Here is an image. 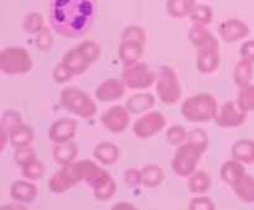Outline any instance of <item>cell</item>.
<instances>
[{
  "mask_svg": "<svg viewBox=\"0 0 254 210\" xmlns=\"http://www.w3.org/2000/svg\"><path fill=\"white\" fill-rule=\"evenodd\" d=\"M97 6V0H50V26L64 39H79L91 30Z\"/></svg>",
  "mask_w": 254,
  "mask_h": 210,
  "instance_id": "6da1fadb",
  "label": "cell"
},
{
  "mask_svg": "<svg viewBox=\"0 0 254 210\" xmlns=\"http://www.w3.org/2000/svg\"><path fill=\"white\" fill-rule=\"evenodd\" d=\"M218 103L208 93H198L186 98L181 104V115L189 123H208L215 120L218 113Z\"/></svg>",
  "mask_w": 254,
  "mask_h": 210,
  "instance_id": "7a4b0ae2",
  "label": "cell"
},
{
  "mask_svg": "<svg viewBox=\"0 0 254 210\" xmlns=\"http://www.w3.org/2000/svg\"><path fill=\"white\" fill-rule=\"evenodd\" d=\"M60 103L68 113L88 120L96 116L97 104L88 94L76 86H66L60 93Z\"/></svg>",
  "mask_w": 254,
  "mask_h": 210,
  "instance_id": "3957f363",
  "label": "cell"
},
{
  "mask_svg": "<svg viewBox=\"0 0 254 210\" xmlns=\"http://www.w3.org/2000/svg\"><path fill=\"white\" fill-rule=\"evenodd\" d=\"M32 67L34 61L24 47L9 46L0 51V72L4 76H24Z\"/></svg>",
  "mask_w": 254,
  "mask_h": 210,
  "instance_id": "277c9868",
  "label": "cell"
},
{
  "mask_svg": "<svg viewBox=\"0 0 254 210\" xmlns=\"http://www.w3.org/2000/svg\"><path fill=\"white\" fill-rule=\"evenodd\" d=\"M155 91L161 103L165 105H175L183 95V89L178 74L171 67L163 66L156 74Z\"/></svg>",
  "mask_w": 254,
  "mask_h": 210,
  "instance_id": "5b68a950",
  "label": "cell"
},
{
  "mask_svg": "<svg viewBox=\"0 0 254 210\" xmlns=\"http://www.w3.org/2000/svg\"><path fill=\"white\" fill-rule=\"evenodd\" d=\"M121 78L124 81L127 88L133 90H144L155 84L156 73L151 71L145 62L139 61L131 66L124 67Z\"/></svg>",
  "mask_w": 254,
  "mask_h": 210,
  "instance_id": "8992f818",
  "label": "cell"
},
{
  "mask_svg": "<svg viewBox=\"0 0 254 210\" xmlns=\"http://www.w3.org/2000/svg\"><path fill=\"white\" fill-rule=\"evenodd\" d=\"M166 118L160 111H148L139 116L133 124V135L139 140H148L154 137L165 128Z\"/></svg>",
  "mask_w": 254,
  "mask_h": 210,
  "instance_id": "52a82bcc",
  "label": "cell"
},
{
  "mask_svg": "<svg viewBox=\"0 0 254 210\" xmlns=\"http://www.w3.org/2000/svg\"><path fill=\"white\" fill-rule=\"evenodd\" d=\"M247 114L240 105L237 100H228L223 103L218 109L215 124L220 128H237L245 125L247 120Z\"/></svg>",
  "mask_w": 254,
  "mask_h": 210,
  "instance_id": "ba28073f",
  "label": "cell"
},
{
  "mask_svg": "<svg viewBox=\"0 0 254 210\" xmlns=\"http://www.w3.org/2000/svg\"><path fill=\"white\" fill-rule=\"evenodd\" d=\"M79 182L81 179H79L73 162H72L69 165L62 166L57 172H55L50 177V179L47 180V188L50 189V192L55 193V194H64L67 190L76 187Z\"/></svg>",
  "mask_w": 254,
  "mask_h": 210,
  "instance_id": "9c48e42d",
  "label": "cell"
},
{
  "mask_svg": "<svg viewBox=\"0 0 254 210\" xmlns=\"http://www.w3.org/2000/svg\"><path fill=\"white\" fill-rule=\"evenodd\" d=\"M130 115L126 105H114L102 114L101 123L106 130L113 133H121L128 128Z\"/></svg>",
  "mask_w": 254,
  "mask_h": 210,
  "instance_id": "30bf717a",
  "label": "cell"
},
{
  "mask_svg": "<svg viewBox=\"0 0 254 210\" xmlns=\"http://www.w3.org/2000/svg\"><path fill=\"white\" fill-rule=\"evenodd\" d=\"M127 85L122 78H108L102 81L94 89V96L101 103L121 100L126 95Z\"/></svg>",
  "mask_w": 254,
  "mask_h": 210,
  "instance_id": "8fae6325",
  "label": "cell"
},
{
  "mask_svg": "<svg viewBox=\"0 0 254 210\" xmlns=\"http://www.w3.org/2000/svg\"><path fill=\"white\" fill-rule=\"evenodd\" d=\"M77 121L72 118H60L50 125L47 137L55 145L72 141L77 133Z\"/></svg>",
  "mask_w": 254,
  "mask_h": 210,
  "instance_id": "7c38bea8",
  "label": "cell"
},
{
  "mask_svg": "<svg viewBox=\"0 0 254 210\" xmlns=\"http://www.w3.org/2000/svg\"><path fill=\"white\" fill-rule=\"evenodd\" d=\"M250 26L243 20L227 19L223 20L218 26V35L226 43H235L250 36Z\"/></svg>",
  "mask_w": 254,
  "mask_h": 210,
  "instance_id": "4fadbf2b",
  "label": "cell"
},
{
  "mask_svg": "<svg viewBox=\"0 0 254 210\" xmlns=\"http://www.w3.org/2000/svg\"><path fill=\"white\" fill-rule=\"evenodd\" d=\"M221 64L220 46L205 47L196 49L195 68L202 74H211L218 69Z\"/></svg>",
  "mask_w": 254,
  "mask_h": 210,
  "instance_id": "5bb4252c",
  "label": "cell"
},
{
  "mask_svg": "<svg viewBox=\"0 0 254 210\" xmlns=\"http://www.w3.org/2000/svg\"><path fill=\"white\" fill-rule=\"evenodd\" d=\"M39 194L36 184L29 179H17L10 185V197L14 202L20 204H30Z\"/></svg>",
  "mask_w": 254,
  "mask_h": 210,
  "instance_id": "9a60e30c",
  "label": "cell"
},
{
  "mask_svg": "<svg viewBox=\"0 0 254 210\" xmlns=\"http://www.w3.org/2000/svg\"><path fill=\"white\" fill-rule=\"evenodd\" d=\"M155 96L150 93H135L129 96L124 105L131 115H143L155 106Z\"/></svg>",
  "mask_w": 254,
  "mask_h": 210,
  "instance_id": "2e32d148",
  "label": "cell"
},
{
  "mask_svg": "<svg viewBox=\"0 0 254 210\" xmlns=\"http://www.w3.org/2000/svg\"><path fill=\"white\" fill-rule=\"evenodd\" d=\"M93 157L101 165L114 166L121 158V150L116 143L104 141L94 146Z\"/></svg>",
  "mask_w": 254,
  "mask_h": 210,
  "instance_id": "e0dca14e",
  "label": "cell"
},
{
  "mask_svg": "<svg viewBox=\"0 0 254 210\" xmlns=\"http://www.w3.org/2000/svg\"><path fill=\"white\" fill-rule=\"evenodd\" d=\"M189 40L196 49L211 46H220L218 40L207 29V26H201V25H193L191 27L190 31H189Z\"/></svg>",
  "mask_w": 254,
  "mask_h": 210,
  "instance_id": "ac0fdd59",
  "label": "cell"
},
{
  "mask_svg": "<svg viewBox=\"0 0 254 210\" xmlns=\"http://www.w3.org/2000/svg\"><path fill=\"white\" fill-rule=\"evenodd\" d=\"M246 173L247 172H246V168L245 166H243V163L235 160V158L225 161L220 168L221 179H222L223 183L230 185L231 188H232L236 183H238V180H240Z\"/></svg>",
  "mask_w": 254,
  "mask_h": 210,
  "instance_id": "d6986e66",
  "label": "cell"
},
{
  "mask_svg": "<svg viewBox=\"0 0 254 210\" xmlns=\"http://www.w3.org/2000/svg\"><path fill=\"white\" fill-rule=\"evenodd\" d=\"M232 158L240 161L243 165H254V140L252 138H241L231 146Z\"/></svg>",
  "mask_w": 254,
  "mask_h": 210,
  "instance_id": "ffe728a7",
  "label": "cell"
},
{
  "mask_svg": "<svg viewBox=\"0 0 254 210\" xmlns=\"http://www.w3.org/2000/svg\"><path fill=\"white\" fill-rule=\"evenodd\" d=\"M78 156V146L73 140L68 142L57 143L52 150V157L59 166H66L74 162Z\"/></svg>",
  "mask_w": 254,
  "mask_h": 210,
  "instance_id": "44dd1931",
  "label": "cell"
},
{
  "mask_svg": "<svg viewBox=\"0 0 254 210\" xmlns=\"http://www.w3.org/2000/svg\"><path fill=\"white\" fill-rule=\"evenodd\" d=\"M143 53L144 44L128 41H121V43H119L118 56L124 67L131 66V64L140 61Z\"/></svg>",
  "mask_w": 254,
  "mask_h": 210,
  "instance_id": "7402d4cb",
  "label": "cell"
},
{
  "mask_svg": "<svg viewBox=\"0 0 254 210\" xmlns=\"http://www.w3.org/2000/svg\"><path fill=\"white\" fill-rule=\"evenodd\" d=\"M198 162L200 161L189 157V156L175 153L173 161H171V169L178 177L189 178L197 170Z\"/></svg>",
  "mask_w": 254,
  "mask_h": 210,
  "instance_id": "603a6c76",
  "label": "cell"
},
{
  "mask_svg": "<svg viewBox=\"0 0 254 210\" xmlns=\"http://www.w3.org/2000/svg\"><path fill=\"white\" fill-rule=\"evenodd\" d=\"M254 76V63L246 58H241L233 68V82L238 88H243L252 83Z\"/></svg>",
  "mask_w": 254,
  "mask_h": 210,
  "instance_id": "cb8c5ba5",
  "label": "cell"
},
{
  "mask_svg": "<svg viewBox=\"0 0 254 210\" xmlns=\"http://www.w3.org/2000/svg\"><path fill=\"white\" fill-rule=\"evenodd\" d=\"M61 61L73 72L74 76H81V74H83L84 72L92 66V64L84 58L83 54L79 51H77L76 47L71 49H67L64 53V56H62Z\"/></svg>",
  "mask_w": 254,
  "mask_h": 210,
  "instance_id": "d4e9b609",
  "label": "cell"
},
{
  "mask_svg": "<svg viewBox=\"0 0 254 210\" xmlns=\"http://www.w3.org/2000/svg\"><path fill=\"white\" fill-rule=\"evenodd\" d=\"M212 187V178L205 170H196L188 178V188L192 194H206Z\"/></svg>",
  "mask_w": 254,
  "mask_h": 210,
  "instance_id": "484cf974",
  "label": "cell"
},
{
  "mask_svg": "<svg viewBox=\"0 0 254 210\" xmlns=\"http://www.w3.org/2000/svg\"><path fill=\"white\" fill-rule=\"evenodd\" d=\"M141 175H143V187L148 189L160 187L165 179V172L163 168L154 163L144 166L141 168Z\"/></svg>",
  "mask_w": 254,
  "mask_h": 210,
  "instance_id": "4316f807",
  "label": "cell"
},
{
  "mask_svg": "<svg viewBox=\"0 0 254 210\" xmlns=\"http://www.w3.org/2000/svg\"><path fill=\"white\" fill-rule=\"evenodd\" d=\"M233 192L241 202L246 204H254V177L246 173L238 183L232 187Z\"/></svg>",
  "mask_w": 254,
  "mask_h": 210,
  "instance_id": "83f0119b",
  "label": "cell"
},
{
  "mask_svg": "<svg viewBox=\"0 0 254 210\" xmlns=\"http://www.w3.org/2000/svg\"><path fill=\"white\" fill-rule=\"evenodd\" d=\"M35 132L34 128L31 126L26 125V124H22L19 127L15 128L14 131L9 133V142L11 147L19 148V147H25V146H30L34 141Z\"/></svg>",
  "mask_w": 254,
  "mask_h": 210,
  "instance_id": "f1b7e54d",
  "label": "cell"
},
{
  "mask_svg": "<svg viewBox=\"0 0 254 210\" xmlns=\"http://www.w3.org/2000/svg\"><path fill=\"white\" fill-rule=\"evenodd\" d=\"M195 6L196 0H166V11L173 19L189 17Z\"/></svg>",
  "mask_w": 254,
  "mask_h": 210,
  "instance_id": "f546056e",
  "label": "cell"
},
{
  "mask_svg": "<svg viewBox=\"0 0 254 210\" xmlns=\"http://www.w3.org/2000/svg\"><path fill=\"white\" fill-rule=\"evenodd\" d=\"M22 124H24L22 115L17 110H14V109H5L2 111L1 119H0V130L10 133L15 128L19 127L20 125H22Z\"/></svg>",
  "mask_w": 254,
  "mask_h": 210,
  "instance_id": "4dcf8cb0",
  "label": "cell"
},
{
  "mask_svg": "<svg viewBox=\"0 0 254 210\" xmlns=\"http://www.w3.org/2000/svg\"><path fill=\"white\" fill-rule=\"evenodd\" d=\"M76 48L77 51H79L83 54L84 58H86L91 64H93L94 62H97L101 58V46H99L98 42L94 41V40H83V41H81L77 44Z\"/></svg>",
  "mask_w": 254,
  "mask_h": 210,
  "instance_id": "1f68e13d",
  "label": "cell"
},
{
  "mask_svg": "<svg viewBox=\"0 0 254 210\" xmlns=\"http://www.w3.org/2000/svg\"><path fill=\"white\" fill-rule=\"evenodd\" d=\"M189 17H190L193 25L208 26L213 20L212 7L206 4H196V6L193 7Z\"/></svg>",
  "mask_w": 254,
  "mask_h": 210,
  "instance_id": "d6a6232c",
  "label": "cell"
},
{
  "mask_svg": "<svg viewBox=\"0 0 254 210\" xmlns=\"http://www.w3.org/2000/svg\"><path fill=\"white\" fill-rule=\"evenodd\" d=\"M45 21L41 14L36 11H32L25 16L24 21H22V29L26 34L29 35H37L40 31L45 29Z\"/></svg>",
  "mask_w": 254,
  "mask_h": 210,
  "instance_id": "836d02e7",
  "label": "cell"
},
{
  "mask_svg": "<svg viewBox=\"0 0 254 210\" xmlns=\"http://www.w3.org/2000/svg\"><path fill=\"white\" fill-rule=\"evenodd\" d=\"M45 172H46V167L45 163L40 160H35L32 162L27 163V165L22 166L21 167V174L25 179L32 180L36 182L44 177Z\"/></svg>",
  "mask_w": 254,
  "mask_h": 210,
  "instance_id": "e575fe53",
  "label": "cell"
},
{
  "mask_svg": "<svg viewBox=\"0 0 254 210\" xmlns=\"http://www.w3.org/2000/svg\"><path fill=\"white\" fill-rule=\"evenodd\" d=\"M189 131L181 125H171L165 132V140L169 145L178 147L186 141Z\"/></svg>",
  "mask_w": 254,
  "mask_h": 210,
  "instance_id": "d590c367",
  "label": "cell"
},
{
  "mask_svg": "<svg viewBox=\"0 0 254 210\" xmlns=\"http://www.w3.org/2000/svg\"><path fill=\"white\" fill-rule=\"evenodd\" d=\"M237 103L246 113L254 111V84L240 88L237 95Z\"/></svg>",
  "mask_w": 254,
  "mask_h": 210,
  "instance_id": "8d00e7d4",
  "label": "cell"
},
{
  "mask_svg": "<svg viewBox=\"0 0 254 210\" xmlns=\"http://www.w3.org/2000/svg\"><path fill=\"white\" fill-rule=\"evenodd\" d=\"M121 41L135 42V43H140L145 46L146 43L145 30L140 26H136V25H131V26L126 27L121 35Z\"/></svg>",
  "mask_w": 254,
  "mask_h": 210,
  "instance_id": "74e56055",
  "label": "cell"
},
{
  "mask_svg": "<svg viewBox=\"0 0 254 210\" xmlns=\"http://www.w3.org/2000/svg\"><path fill=\"white\" fill-rule=\"evenodd\" d=\"M93 190V197L96 198L99 202H108V200L113 199L114 195L117 193V183L113 179V177L98 188H94Z\"/></svg>",
  "mask_w": 254,
  "mask_h": 210,
  "instance_id": "f35d334b",
  "label": "cell"
},
{
  "mask_svg": "<svg viewBox=\"0 0 254 210\" xmlns=\"http://www.w3.org/2000/svg\"><path fill=\"white\" fill-rule=\"evenodd\" d=\"M12 158H14V162L16 163V166H19V167L21 168L22 166L37 160L36 151L34 150V147H32L31 145L25 146V147L15 148L14 157Z\"/></svg>",
  "mask_w": 254,
  "mask_h": 210,
  "instance_id": "ab89813d",
  "label": "cell"
},
{
  "mask_svg": "<svg viewBox=\"0 0 254 210\" xmlns=\"http://www.w3.org/2000/svg\"><path fill=\"white\" fill-rule=\"evenodd\" d=\"M185 142L192 143V145L201 148L203 152H206L208 147V136L202 128H192V130H189V135Z\"/></svg>",
  "mask_w": 254,
  "mask_h": 210,
  "instance_id": "60d3db41",
  "label": "cell"
},
{
  "mask_svg": "<svg viewBox=\"0 0 254 210\" xmlns=\"http://www.w3.org/2000/svg\"><path fill=\"white\" fill-rule=\"evenodd\" d=\"M74 77V73L64 63V62H59L55 66L54 71H52V78L57 84H64L67 82L71 81Z\"/></svg>",
  "mask_w": 254,
  "mask_h": 210,
  "instance_id": "b9f144b4",
  "label": "cell"
},
{
  "mask_svg": "<svg viewBox=\"0 0 254 210\" xmlns=\"http://www.w3.org/2000/svg\"><path fill=\"white\" fill-rule=\"evenodd\" d=\"M34 43L36 48L40 49V51H49V49H51L52 46H54V36H52L51 31L47 27H45L42 31L35 35Z\"/></svg>",
  "mask_w": 254,
  "mask_h": 210,
  "instance_id": "7bdbcfd3",
  "label": "cell"
},
{
  "mask_svg": "<svg viewBox=\"0 0 254 210\" xmlns=\"http://www.w3.org/2000/svg\"><path fill=\"white\" fill-rule=\"evenodd\" d=\"M190 210H215L216 203L206 195H197L193 197L189 203Z\"/></svg>",
  "mask_w": 254,
  "mask_h": 210,
  "instance_id": "ee69618b",
  "label": "cell"
},
{
  "mask_svg": "<svg viewBox=\"0 0 254 210\" xmlns=\"http://www.w3.org/2000/svg\"><path fill=\"white\" fill-rule=\"evenodd\" d=\"M124 183L129 188H138L143 185V175L141 169L138 168H127L124 170Z\"/></svg>",
  "mask_w": 254,
  "mask_h": 210,
  "instance_id": "f6af8a7d",
  "label": "cell"
},
{
  "mask_svg": "<svg viewBox=\"0 0 254 210\" xmlns=\"http://www.w3.org/2000/svg\"><path fill=\"white\" fill-rule=\"evenodd\" d=\"M240 54L242 58L248 59L254 63V40H247L241 44Z\"/></svg>",
  "mask_w": 254,
  "mask_h": 210,
  "instance_id": "bcb514c9",
  "label": "cell"
},
{
  "mask_svg": "<svg viewBox=\"0 0 254 210\" xmlns=\"http://www.w3.org/2000/svg\"><path fill=\"white\" fill-rule=\"evenodd\" d=\"M0 136H1V141H0V152H4L5 147H6L9 142V133L5 132V131L0 130Z\"/></svg>",
  "mask_w": 254,
  "mask_h": 210,
  "instance_id": "7dc6e473",
  "label": "cell"
},
{
  "mask_svg": "<svg viewBox=\"0 0 254 210\" xmlns=\"http://www.w3.org/2000/svg\"><path fill=\"white\" fill-rule=\"evenodd\" d=\"M113 209H135L134 205H131L130 203H126V202H122V203H117L116 205L113 207Z\"/></svg>",
  "mask_w": 254,
  "mask_h": 210,
  "instance_id": "c3c4849f",
  "label": "cell"
}]
</instances>
